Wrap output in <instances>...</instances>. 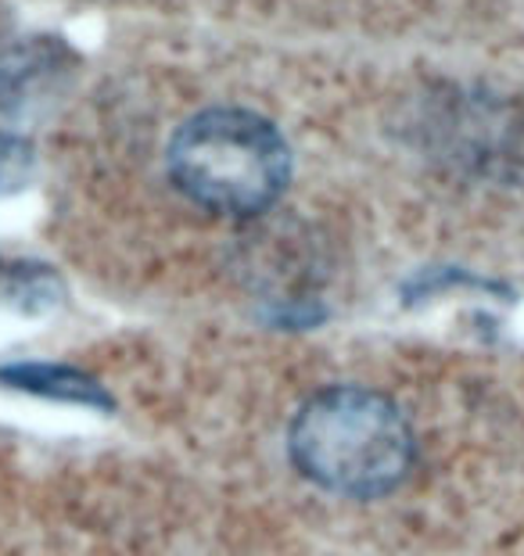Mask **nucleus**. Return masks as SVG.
<instances>
[{"mask_svg":"<svg viewBox=\"0 0 524 556\" xmlns=\"http://www.w3.org/2000/svg\"><path fill=\"white\" fill-rule=\"evenodd\" d=\"M8 299L18 305L22 313L51 309L58 302V277L47 266H15L8 274Z\"/></svg>","mask_w":524,"mask_h":556,"instance_id":"4","label":"nucleus"},{"mask_svg":"<svg viewBox=\"0 0 524 556\" xmlns=\"http://www.w3.org/2000/svg\"><path fill=\"white\" fill-rule=\"evenodd\" d=\"M0 381L8 388H18V392H26V395L68 402V406H87V409H101V413L112 409V395L104 392L90 374L73 370V366H62V363L4 366V370H0Z\"/></svg>","mask_w":524,"mask_h":556,"instance_id":"3","label":"nucleus"},{"mask_svg":"<svg viewBox=\"0 0 524 556\" xmlns=\"http://www.w3.org/2000/svg\"><path fill=\"white\" fill-rule=\"evenodd\" d=\"M288 453L316 489L345 500H380L410 478L416 438L391 399L371 388H327L295 413Z\"/></svg>","mask_w":524,"mask_h":556,"instance_id":"1","label":"nucleus"},{"mask_svg":"<svg viewBox=\"0 0 524 556\" xmlns=\"http://www.w3.org/2000/svg\"><path fill=\"white\" fill-rule=\"evenodd\" d=\"M33 173H37V155H33V144L22 137L0 134V198L22 191Z\"/></svg>","mask_w":524,"mask_h":556,"instance_id":"5","label":"nucleus"},{"mask_svg":"<svg viewBox=\"0 0 524 556\" xmlns=\"http://www.w3.org/2000/svg\"><path fill=\"white\" fill-rule=\"evenodd\" d=\"M170 176L195 205L220 216H259L291 176L288 140L245 109H209L170 140Z\"/></svg>","mask_w":524,"mask_h":556,"instance_id":"2","label":"nucleus"}]
</instances>
